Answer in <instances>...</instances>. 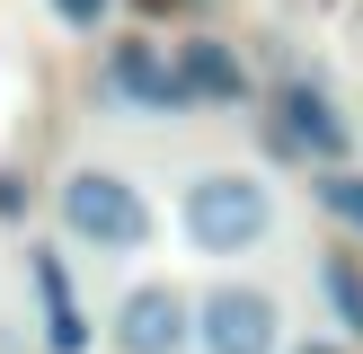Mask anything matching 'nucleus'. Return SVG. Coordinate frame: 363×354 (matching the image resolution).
Instances as JSON below:
<instances>
[{
	"label": "nucleus",
	"instance_id": "423d86ee",
	"mask_svg": "<svg viewBox=\"0 0 363 354\" xmlns=\"http://www.w3.org/2000/svg\"><path fill=\"white\" fill-rule=\"evenodd\" d=\"M275 151H311V159H337L346 151V115L319 80H284L275 88Z\"/></svg>",
	"mask_w": 363,
	"mask_h": 354
},
{
	"label": "nucleus",
	"instance_id": "f03ea898",
	"mask_svg": "<svg viewBox=\"0 0 363 354\" xmlns=\"http://www.w3.org/2000/svg\"><path fill=\"white\" fill-rule=\"evenodd\" d=\"M53 212H62V230L80 248H98V257H142L151 248V195L133 186L124 169H71L62 195H53Z\"/></svg>",
	"mask_w": 363,
	"mask_h": 354
},
{
	"label": "nucleus",
	"instance_id": "39448f33",
	"mask_svg": "<svg viewBox=\"0 0 363 354\" xmlns=\"http://www.w3.org/2000/svg\"><path fill=\"white\" fill-rule=\"evenodd\" d=\"M106 88H116L124 106H142V115H177L186 98V71H177L169 45H151V35H124V45H106Z\"/></svg>",
	"mask_w": 363,
	"mask_h": 354
},
{
	"label": "nucleus",
	"instance_id": "f257e3e1",
	"mask_svg": "<svg viewBox=\"0 0 363 354\" xmlns=\"http://www.w3.org/2000/svg\"><path fill=\"white\" fill-rule=\"evenodd\" d=\"M177 230L195 257H257L275 239V186L257 169H195L177 195Z\"/></svg>",
	"mask_w": 363,
	"mask_h": 354
},
{
	"label": "nucleus",
	"instance_id": "7ed1b4c3",
	"mask_svg": "<svg viewBox=\"0 0 363 354\" xmlns=\"http://www.w3.org/2000/svg\"><path fill=\"white\" fill-rule=\"evenodd\" d=\"M293 319H284V301L266 292V283H204V301H195V354H293Z\"/></svg>",
	"mask_w": 363,
	"mask_h": 354
},
{
	"label": "nucleus",
	"instance_id": "9b49d317",
	"mask_svg": "<svg viewBox=\"0 0 363 354\" xmlns=\"http://www.w3.org/2000/svg\"><path fill=\"white\" fill-rule=\"evenodd\" d=\"M53 9H62L71 27H98V18H106V0H53Z\"/></svg>",
	"mask_w": 363,
	"mask_h": 354
},
{
	"label": "nucleus",
	"instance_id": "20e7f679",
	"mask_svg": "<svg viewBox=\"0 0 363 354\" xmlns=\"http://www.w3.org/2000/svg\"><path fill=\"white\" fill-rule=\"evenodd\" d=\"M195 346V301L169 275H142L116 301V354H186Z\"/></svg>",
	"mask_w": 363,
	"mask_h": 354
},
{
	"label": "nucleus",
	"instance_id": "f8f14e48",
	"mask_svg": "<svg viewBox=\"0 0 363 354\" xmlns=\"http://www.w3.org/2000/svg\"><path fill=\"white\" fill-rule=\"evenodd\" d=\"M293 354H346V346H293Z\"/></svg>",
	"mask_w": 363,
	"mask_h": 354
},
{
	"label": "nucleus",
	"instance_id": "1a4fd4ad",
	"mask_svg": "<svg viewBox=\"0 0 363 354\" xmlns=\"http://www.w3.org/2000/svg\"><path fill=\"white\" fill-rule=\"evenodd\" d=\"M319 292H328V310L346 319V336H363V257H319Z\"/></svg>",
	"mask_w": 363,
	"mask_h": 354
},
{
	"label": "nucleus",
	"instance_id": "0eeeda50",
	"mask_svg": "<svg viewBox=\"0 0 363 354\" xmlns=\"http://www.w3.org/2000/svg\"><path fill=\"white\" fill-rule=\"evenodd\" d=\"M177 71H186V98H204V106H240L248 98V71H240V53H230L222 35L177 45Z\"/></svg>",
	"mask_w": 363,
	"mask_h": 354
},
{
	"label": "nucleus",
	"instance_id": "9d476101",
	"mask_svg": "<svg viewBox=\"0 0 363 354\" xmlns=\"http://www.w3.org/2000/svg\"><path fill=\"white\" fill-rule=\"evenodd\" d=\"M319 204H328V222H346L363 239V169H328L319 177Z\"/></svg>",
	"mask_w": 363,
	"mask_h": 354
},
{
	"label": "nucleus",
	"instance_id": "6e6552de",
	"mask_svg": "<svg viewBox=\"0 0 363 354\" xmlns=\"http://www.w3.org/2000/svg\"><path fill=\"white\" fill-rule=\"evenodd\" d=\"M35 292H45V346L53 354H80L89 346V319H80V301H71V283H62L53 257H35Z\"/></svg>",
	"mask_w": 363,
	"mask_h": 354
}]
</instances>
